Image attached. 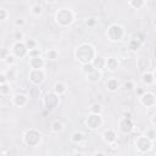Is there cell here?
Returning a JSON list of instances; mask_svg holds the SVG:
<instances>
[{
  "label": "cell",
  "mask_w": 156,
  "mask_h": 156,
  "mask_svg": "<svg viewBox=\"0 0 156 156\" xmlns=\"http://www.w3.org/2000/svg\"><path fill=\"white\" fill-rule=\"evenodd\" d=\"M4 73H5V72H4ZM5 74H6V73H5ZM6 77H7V79H9V80H10V79H13V78H15L13 71H12V69H10V73H9V74H7Z\"/></svg>",
  "instance_id": "7bdbcfd3"
},
{
  "label": "cell",
  "mask_w": 156,
  "mask_h": 156,
  "mask_svg": "<svg viewBox=\"0 0 156 156\" xmlns=\"http://www.w3.org/2000/svg\"><path fill=\"white\" fill-rule=\"evenodd\" d=\"M28 94H29V96L33 98V99H39L41 93H40V89H39L38 87H30L29 90H28Z\"/></svg>",
  "instance_id": "603a6c76"
},
{
  "label": "cell",
  "mask_w": 156,
  "mask_h": 156,
  "mask_svg": "<svg viewBox=\"0 0 156 156\" xmlns=\"http://www.w3.org/2000/svg\"><path fill=\"white\" fill-rule=\"evenodd\" d=\"M55 20L58 26L66 27V26H69L74 21V15L68 9H60L55 13Z\"/></svg>",
  "instance_id": "7a4b0ae2"
},
{
  "label": "cell",
  "mask_w": 156,
  "mask_h": 156,
  "mask_svg": "<svg viewBox=\"0 0 156 156\" xmlns=\"http://www.w3.org/2000/svg\"><path fill=\"white\" fill-rule=\"evenodd\" d=\"M110 147H111L112 150H116V149L118 147V145H117V143H116V141H113V143H111V144H110Z\"/></svg>",
  "instance_id": "ee69618b"
},
{
  "label": "cell",
  "mask_w": 156,
  "mask_h": 156,
  "mask_svg": "<svg viewBox=\"0 0 156 156\" xmlns=\"http://www.w3.org/2000/svg\"><path fill=\"white\" fill-rule=\"evenodd\" d=\"M96 57L95 55V49L91 44L89 43H83L80 44L77 49H76V58L82 63V65H87V63H91L93 60Z\"/></svg>",
  "instance_id": "6da1fadb"
},
{
  "label": "cell",
  "mask_w": 156,
  "mask_h": 156,
  "mask_svg": "<svg viewBox=\"0 0 156 156\" xmlns=\"http://www.w3.org/2000/svg\"><path fill=\"white\" fill-rule=\"evenodd\" d=\"M135 145H136V149L140 152H146V151H149L151 149L152 141L150 139H147L146 136H139L136 143H135Z\"/></svg>",
  "instance_id": "9c48e42d"
},
{
  "label": "cell",
  "mask_w": 156,
  "mask_h": 156,
  "mask_svg": "<svg viewBox=\"0 0 156 156\" xmlns=\"http://www.w3.org/2000/svg\"><path fill=\"white\" fill-rule=\"evenodd\" d=\"M143 83L146 84V85H151L152 83H155L154 74H152L151 72H145V73H143Z\"/></svg>",
  "instance_id": "44dd1931"
},
{
  "label": "cell",
  "mask_w": 156,
  "mask_h": 156,
  "mask_svg": "<svg viewBox=\"0 0 156 156\" xmlns=\"http://www.w3.org/2000/svg\"><path fill=\"white\" fill-rule=\"evenodd\" d=\"M145 136L152 141L154 139H156V130H155V129H147V130H146Z\"/></svg>",
  "instance_id": "1f68e13d"
},
{
  "label": "cell",
  "mask_w": 156,
  "mask_h": 156,
  "mask_svg": "<svg viewBox=\"0 0 156 156\" xmlns=\"http://www.w3.org/2000/svg\"><path fill=\"white\" fill-rule=\"evenodd\" d=\"M141 43H143V39H140V38H138V37L135 35V37L132 38L130 41H129V50H132V51L138 50V49L140 48Z\"/></svg>",
  "instance_id": "ac0fdd59"
},
{
  "label": "cell",
  "mask_w": 156,
  "mask_h": 156,
  "mask_svg": "<svg viewBox=\"0 0 156 156\" xmlns=\"http://www.w3.org/2000/svg\"><path fill=\"white\" fill-rule=\"evenodd\" d=\"M58 105V95L55 93H49L44 98V106L48 110H52Z\"/></svg>",
  "instance_id": "52a82bcc"
},
{
  "label": "cell",
  "mask_w": 156,
  "mask_h": 156,
  "mask_svg": "<svg viewBox=\"0 0 156 156\" xmlns=\"http://www.w3.org/2000/svg\"><path fill=\"white\" fill-rule=\"evenodd\" d=\"M9 55H10V52H7V50H5V49H4V50H2V52H1V60H2V61H5V58H6Z\"/></svg>",
  "instance_id": "b9f144b4"
},
{
  "label": "cell",
  "mask_w": 156,
  "mask_h": 156,
  "mask_svg": "<svg viewBox=\"0 0 156 156\" xmlns=\"http://www.w3.org/2000/svg\"><path fill=\"white\" fill-rule=\"evenodd\" d=\"M7 17V11L5 9H0V20L1 21H5Z\"/></svg>",
  "instance_id": "74e56055"
},
{
  "label": "cell",
  "mask_w": 156,
  "mask_h": 156,
  "mask_svg": "<svg viewBox=\"0 0 156 156\" xmlns=\"http://www.w3.org/2000/svg\"><path fill=\"white\" fill-rule=\"evenodd\" d=\"M129 5L134 9H140L145 5V1H143V0H132V1H129Z\"/></svg>",
  "instance_id": "83f0119b"
},
{
  "label": "cell",
  "mask_w": 156,
  "mask_h": 156,
  "mask_svg": "<svg viewBox=\"0 0 156 156\" xmlns=\"http://www.w3.org/2000/svg\"><path fill=\"white\" fill-rule=\"evenodd\" d=\"M152 74H154V79H155V82H156V69L154 71V73H152Z\"/></svg>",
  "instance_id": "c3c4849f"
},
{
  "label": "cell",
  "mask_w": 156,
  "mask_h": 156,
  "mask_svg": "<svg viewBox=\"0 0 156 156\" xmlns=\"http://www.w3.org/2000/svg\"><path fill=\"white\" fill-rule=\"evenodd\" d=\"M12 52H13L12 55H15V57H24L28 52V49L23 41H16L12 46Z\"/></svg>",
  "instance_id": "ba28073f"
},
{
  "label": "cell",
  "mask_w": 156,
  "mask_h": 156,
  "mask_svg": "<svg viewBox=\"0 0 156 156\" xmlns=\"http://www.w3.org/2000/svg\"><path fill=\"white\" fill-rule=\"evenodd\" d=\"M124 35V29L119 24H111L107 29V37L111 41H118L123 38Z\"/></svg>",
  "instance_id": "3957f363"
},
{
  "label": "cell",
  "mask_w": 156,
  "mask_h": 156,
  "mask_svg": "<svg viewBox=\"0 0 156 156\" xmlns=\"http://www.w3.org/2000/svg\"><path fill=\"white\" fill-rule=\"evenodd\" d=\"M87 78H88V80L91 82V83L99 82L100 78H101V71H99V69H94V71L87 73Z\"/></svg>",
  "instance_id": "e0dca14e"
},
{
  "label": "cell",
  "mask_w": 156,
  "mask_h": 156,
  "mask_svg": "<svg viewBox=\"0 0 156 156\" xmlns=\"http://www.w3.org/2000/svg\"><path fill=\"white\" fill-rule=\"evenodd\" d=\"M40 139H41V135H40V133H39L38 130H35V129H29V130H27V132L24 133V136H23V140H24V143H26L28 146H37V145L39 144Z\"/></svg>",
  "instance_id": "277c9868"
},
{
  "label": "cell",
  "mask_w": 156,
  "mask_h": 156,
  "mask_svg": "<svg viewBox=\"0 0 156 156\" xmlns=\"http://www.w3.org/2000/svg\"><path fill=\"white\" fill-rule=\"evenodd\" d=\"M106 87H107V89H108L110 91H116V90L119 88V82H118L117 79H115V78H111V79L107 80Z\"/></svg>",
  "instance_id": "ffe728a7"
},
{
  "label": "cell",
  "mask_w": 156,
  "mask_h": 156,
  "mask_svg": "<svg viewBox=\"0 0 156 156\" xmlns=\"http://www.w3.org/2000/svg\"><path fill=\"white\" fill-rule=\"evenodd\" d=\"M24 44H26V46H27V49H28L29 51L37 49V41L33 40V39H28V40H26Z\"/></svg>",
  "instance_id": "f1b7e54d"
},
{
  "label": "cell",
  "mask_w": 156,
  "mask_h": 156,
  "mask_svg": "<svg viewBox=\"0 0 156 156\" xmlns=\"http://www.w3.org/2000/svg\"><path fill=\"white\" fill-rule=\"evenodd\" d=\"M140 102H141V105H144L146 107H151L156 104V96L151 91H145L140 96Z\"/></svg>",
  "instance_id": "30bf717a"
},
{
  "label": "cell",
  "mask_w": 156,
  "mask_h": 156,
  "mask_svg": "<svg viewBox=\"0 0 156 156\" xmlns=\"http://www.w3.org/2000/svg\"><path fill=\"white\" fill-rule=\"evenodd\" d=\"M27 101H28V98H27L24 94H16V95L12 98L13 105H16V106H18V107L24 106V105L27 104Z\"/></svg>",
  "instance_id": "4fadbf2b"
},
{
  "label": "cell",
  "mask_w": 156,
  "mask_h": 156,
  "mask_svg": "<svg viewBox=\"0 0 156 156\" xmlns=\"http://www.w3.org/2000/svg\"><path fill=\"white\" fill-rule=\"evenodd\" d=\"M6 82H7L6 74H5V73H1V74H0V84H5Z\"/></svg>",
  "instance_id": "ab89813d"
},
{
  "label": "cell",
  "mask_w": 156,
  "mask_h": 156,
  "mask_svg": "<svg viewBox=\"0 0 156 156\" xmlns=\"http://www.w3.org/2000/svg\"><path fill=\"white\" fill-rule=\"evenodd\" d=\"M29 56H30V58H32V57H39V56H40V50H39V49L30 50V51H29Z\"/></svg>",
  "instance_id": "d590c367"
},
{
  "label": "cell",
  "mask_w": 156,
  "mask_h": 156,
  "mask_svg": "<svg viewBox=\"0 0 156 156\" xmlns=\"http://www.w3.org/2000/svg\"><path fill=\"white\" fill-rule=\"evenodd\" d=\"M45 79V71L41 69H30L29 72V80L34 84V85H39L44 82Z\"/></svg>",
  "instance_id": "5b68a950"
},
{
  "label": "cell",
  "mask_w": 156,
  "mask_h": 156,
  "mask_svg": "<svg viewBox=\"0 0 156 156\" xmlns=\"http://www.w3.org/2000/svg\"><path fill=\"white\" fill-rule=\"evenodd\" d=\"M102 124V118L100 115H94V113H90L87 118V126L89 129L94 130V129H98L100 128Z\"/></svg>",
  "instance_id": "8992f818"
},
{
  "label": "cell",
  "mask_w": 156,
  "mask_h": 156,
  "mask_svg": "<svg viewBox=\"0 0 156 156\" xmlns=\"http://www.w3.org/2000/svg\"><path fill=\"white\" fill-rule=\"evenodd\" d=\"M116 139H117V135H116L115 130L107 129V130L104 132V140H105L107 144H111V143L116 141Z\"/></svg>",
  "instance_id": "2e32d148"
},
{
  "label": "cell",
  "mask_w": 156,
  "mask_h": 156,
  "mask_svg": "<svg viewBox=\"0 0 156 156\" xmlns=\"http://www.w3.org/2000/svg\"><path fill=\"white\" fill-rule=\"evenodd\" d=\"M65 91H66V87H65L63 83L57 82V83L54 84V93H55V94H57V95L60 96V95L65 94Z\"/></svg>",
  "instance_id": "7402d4cb"
},
{
  "label": "cell",
  "mask_w": 156,
  "mask_h": 156,
  "mask_svg": "<svg viewBox=\"0 0 156 156\" xmlns=\"http://www.w3.org/2000/svg\"><path fill=\"white\" fill-rule=\"evenodd\" d=\"M123 87H124V89H126V90L130 91V90H133V89H134V83H133L132 80H128V82H126V83L123 84Z\"/></svg>",
  "instance_id": "836d02e7"
},
{
  "label": "cell",
  "mask_w": 156,
  "mask_h": 156,
  "mask_svg": "<svg viewBox=\"0 0 156 156\" xmlns=\"http://www.w3.org/2000/svg\"><path fill=\"white\" fill-rule=\"evenodd\" d=\"M119 130L123 133V134H129L133 132V128H134V124H133V121L132 118H122L119 121Z\"/></svg>",
  "instance_id": "8fae6325"
},
{
  "label": "cell",
  "mask_w": 156,
  "mask_h": 156,
  "mask_svg": "<svg viewBox=\"0 0 156 156\" xmlns=\"http://www.w3.org/2000/svg\"><path fill=\"white\" fill-rule=\"evenodd\" d=\"M0 93H1V95H7L10 93V85L7 83L0 84Z\"/></svg>",
  "instance_id": "4dcf8cb0"
},
{
  "label": "cell",
  "mask_w": 156,
  "mask_h": 156,
  "mask_svg": "<svg viewBox=\"0 0 156 156\" xmlns=\"http://www.w3.org/2000/svg\"><path fill=\"white\" fill-rule=\"evenodd\" d=\"M118 66H119V62H118V60L116 57H108L106 60V66H105L106 69L113 72V71H116L118 68Z\"/></svg>",
  "instance_id": "5bb4252c"
},
{
  "label": "cell",
  "mask_w": 156,
  "mask_h": 156,
  "mask_svg": "<svg viewBox=\"0 0 156 156\" xmlns=\"http://www.w3.org/2000/svg\"><path fill=\"white\" fill-rule=\"evenodd\" d=\"M23 38H24L23 32H21V30H16V32L13 33V39H15L16 41H22Z\"/></svg>",
  "instance_id": "d6a6232c"
},
{
  "label": "cell",
  "mask_w": 156,
  "mask_h": 156,
  "mask_svg": "<svg viewBox=\"0 0 156 156\" xmlns=\"http://www.w3.org/2000/svg\"><path fill=\"white\" fill-rule=\"evenodd\" d=\"M45 65V61L44 58H41L40 56L39 57H32L29 60V66H30V69H41Z\"/></svg>",
  "instance_id": "7c38bea8"
},
{
  "label": "cell",
  "mask_w": 156,
  "mask_h": 156,
  "mask_svg": "<svg viewBox=\"0 0 156 156\" xmlns=\"http://www.w3.org/2000/svg\"><path fill=\"white\" fill-rule=\"evenodd\" d=\"M138 67H139V69L143 71L144 73H145V72H149V71H147V69L150 68V62H149V60H147V58H144V57H140V58L138 60Z\"/></svg>",
  "instance_id": "d6986e66"
},
{
  "label": "cell",
  "mask_w": 156,
  "mask_h": 156,
  "mask_svg": "<svg viewBox=\"0 0 156 156\" xmlns=\"http://www.w3.org/2000/svg\"><path fill=\"white\" fill-rule=\"evenodd\" d=\"M138 94H139V95L141 96V95L144 94V90H143V89H138Z\"/></svg>",
  "instance_id": "bcb514c9"
},
{
  "label": "cell",
  "mask_w": 156,
  "mask_h": 156,
  "mask_svg": "<svg viewBox=\"0 0 156 156\" xmlns=\"http://www.w3.org/2000/svg\"><path fill=\"white\" fill-rule=\"evenodd\" d=\"M91 65H93V67H94L95 69L101 71V69H104L105 66H106V60H105L104 57H101V56H96V57L93 60Z\"/></svg>",
  "instance_id": "9a60e30c"
},
{
  "label": "cell",
  "mask_w": 156,
  "mask_h": 156,
  "mask_svg": "<svg viewBox=\"0 0 156 156\" xmlns=\"http://www.w3.org/2000/svg\"><path fill=\"white\" fill-rule=\"evenodd\" d=\"M83 139H84V135H83V133H80V132H74L73 135H72V141L76 143V144L80 143Z\"/></svg>",
  "instance_id": "484cf974"
},
{
  "label": "cell",
  "mask_w": 156,
  "mask_h": 156,
  "mask_svg": "<svg viewBox=\"0 0 156 156\" xmlns=\"http://www.w3.org/2000/svg\"><path fill=\"white\" fill-rule=\"evenodd\" d=\"M95 23H96V18L91 17V18H89V20H88V22H87V26H89V27H90V26H94Z\"/></svg>",
  "instance_id": "60d3db41"
},
{
  "label": "cell",
  "mask_w": 156,
  "mask_h": 156,
  "mask_svg": "<svg viewBox=\"0 0 156 156\" xmlns=\"http://www.w3.org/2000/svg\"><path fill=\"white\" fill-rule=\"evenodd\" d=\"M15 26H16V27H22V26H24V20H23V18H16V20H15Z\"/></svg>",
  "instance_id": "f35d334b"
},
{
  "label": "cell",
  "mask_w": 156,
  "mask_h": 156,
  "mask_svg": "<svg viewBox=\"0 0 156 156\" xmlns=\"http://www.w3.org/2000/svg\"><path fill=\"white\" fill-rule=\"evenodd\" d=\"M74 156H84V155H83V154H80V152H77Z\"/></svg>",
  "instance_id": "681fc988"
},
{
  "label": "cell",
  "mask_w": 156,
  "mask_h": 156,
  "mask_svg": "<svg viewBox=\"0 0 156 156\" xmlns=\"http://www.w3.org/2000/svg\"><path fill=\"white\" fill-rule=\"evenodd\" d=\"M51 130H52L54 133L61 132V130H62V123H61L60 121H54V122L51 123Z\"/></svg>",
  "instance_id": "d4e9b609"
},
{
  "label": "cell",
  "mask_w": 156,
  "mask_h": 156,
  "mask_svg": "<svg viewBox=\"0 0 156 156\" xmlns=\"http://www.w3.org/2000/svg\"><path fill=\"white\" fill-rule=\"evenodd\" d=\"M101 105L100 104H98V102H95V104H93L91 106H90V112L91 113H94V115H100L101 113Z\"/></svg>",
  "instance_id": "4316f807"
},
{
  "label": "cell",
  "mask_w": 156,
  "mask_h": 156,
  "mask_svg": "<svg viewBox=\"0 0 156 156\" xmlns=\"http://www.w3.org/2000/svg\"><path fill=\"white\" fill-rule=\"evenodd\" d=\"M94 156H105V154L104 152H96Z\"/></svg>",
  "instance_id": "7dc6e473"
},
{
  "label": "cell",
  "mask_w": 156,
  "mask_h": 156,
  "mask_svg": "<svg viewBox=\"0 0 156 156\" xmlns=\"http://www.w3.org/2000/svg\"><path fill=\"white\" fill-rule=\"evenodd\" d=\"M30 12H32L33 15H35V16L41 15V13H43V7H41V5L34 4V5L32 6V9H30Z\"/></svg>",
  "instance_id": "cb8c5ba5"
},
{
  "label": "cell",
  "mask_w": 156,
  "mask_h": 156,
  "mask_svg": "<svg viewBox=\"0 0 156 156\" xmlns=\"http://www.w3.org/2000/svg\"><path fill=\"white\" fill-rule=\"evenodd\" d=\"M151 123H152L154 126H156V113H155V115L151 117Z\"/></svg>",
  "instance_id": "f6af8a7d"
},
{
  "label": "cell",
  "mask_w": 156,
  "mask_h": 156,
  "mask_svg": "<svg viewBox=\"0 0 156 156\" xmlns=\"http://www.w3.org/2000/svg\"><path fill=\"white\" fill-rule=\"evenodd\" d=\"M4 62L7 63V65H13V63H15V55H9V56L5 58Z\"/></svg>",
  "instance_id": "8d00e7d4"
},
{
  "label": "cell",
  "mask_w": 156,
  "mask_h": 156,
  "mask_svg": "<svg viewBox=\"0 0 156 156\" xmlns=\"http://www.w3.org/2000/svg\"><path fill=\"white\" fill-rule=\"evenodd\" d=\"M95 68L93 67V65L91 63H87V65H83V71L85 72V74L87 73H89V72H91V71H94Z\"/></svg>",
  "instance_id": "e575fe53"
},
{
  "label": "cell",
  "mask_w": 156,
  "mask_h": 156,
  "mask_svg": "<svg viewBox=\"0 0 156 156\" xmlns=\"http://www.w3.org/2000/svg\"><path fill=\"white\" fill-rule=\"evenodd\" d=\"M46 57H48L49 60H56V58L58 57V52H57L55 49H51V50H49V51L46 52Z\"/></svg>",
  "instance_id": "f546056e"
}]
</instances>
